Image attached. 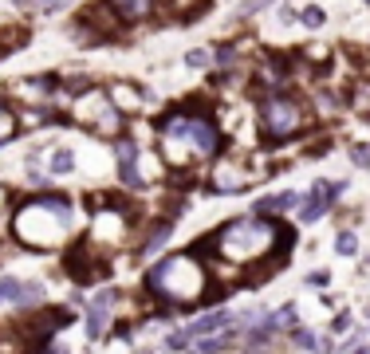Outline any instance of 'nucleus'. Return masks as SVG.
Returning <instances> with one entry per match:
<instances>
[{"mask_svg":"<svg viewBox=\"0 0 370 354\" xmlns=\"http://www.w3.org/2000/svg\"><path fill=\"white\" fill-rule=\"evenodd\" d=\"M236 319L229 315V311H213V315H205V319H197V323H189V339H197V335H213V330H229Z\"/></svg>","mask_w":370,"mask_h":354,"instance_id":"13","label":"nucleus"},{"mask_svg":"<svg viewBox=\"0 0 370 354\" xmlns=\"http://www.w3.org/2000/svg\"><path fill=\"white\" fill-rule=\"evenodd\" d=\"M268 4H272V0H240V8H236V12H240V16H256V12H264Z\"/></svg>","mask_w":370,"mask_h":354,"instance_id":"26","label":"nucleus"},{"mask_svg":"<svg viewBox=\"0 0 370 354\" xmlns=\"http://www.w3.org/2000/svg\"><path fill=\"white\" fill-rule=\"evenodd\" d=\"M158 0H111V8L118 12V20H146L154 12Z\"/></svg>","mask_w":370,"mask_h":354,"instance_id":"14","label":"nucleus"},{"mask_svg":"<svg viewBox=\"0 0 370 354\" xmlns=\"http://www.w3.org/2000/svg\"><path fill=\"white\" fill-rule=\"evenodd\" d=\"M351 158H355L358 166H370V150L367 146H355V150H351Z\"/></svg>","mask_w":370,"mask_h":354,"instance_id":"30","label":"nucleus"},{"mask_svg":"<svg viewBox=\"0 0 370 354\" xmlns=\"http://www.w3.org/2000/svg\"><path fill=\"white\" fill-rule=\"evenodd\" d=\"M48 123H55V114L44 110V107H36V110H28L24 114V126H48Z\"/></svg>","mask_w":370,"mask_h":354,"instance_id":"22","label":"nucleus"},{"mask_svg":"<svg viewBox=\"0 0 370 354\" xmlns=\"http://www.w3.org/2000/svg\"><path fill=\"white\" fill-rule=\"evenodd\" d=\"M75 123L87 126V130H95L99 138H118L123 134V110L111 103V95L107 91H79V103H75Z\"/></svg>","mask_w":370,"mask_h":354,"instance_id":"5","label":"nucleus"},{"mask_svg":"<svg viewBox=\"0 0 370 354\" xmlns=\"http://www.w3.org/2000/svg\"><path fill=\"white\" fill-rule=\"evenodd\" d=\"M39 295H44V287H39V283H20V292H16V303L28 307V303H36Z\"/></svg>","mask_w":370,"mask_h":354,"instance_id":"20","label":"nucleus"},{"mask_svg":"<svg viewBox=\"0 0 370 354\" xmlns=\"http://www.w3.org/2000/svg\"><path fill=\"white\" fill-rule=\"evenodd\" d=\"M12 229L16 240H24L28 248H60L71 232V205H67V197L39 193L16 213Z\"/></svg>","mask_w":370,"mask_h":354,"instance_id":"4","label":"nucleus"},{"mask_svg":"<svg viewBox=\"0 0 370 354\" xmlns=\"http://www.w3.org/2000/svg\"><path fill=\"white\" fill-rule=\"evenodd\" d=\"M114 299H118L114 292H99V295H95L91 315H87V335H91V339H99L103 330H107V319H111V311H114Z\"/></svg>","mask_w":370,"mask_h":354,"instance_id":"9","label":"nucleus"},{"mask_svg":"<svg viewBox=\"0 0 370 354\" xmlns=\"http://www.w3.org/2000/svg\"><path fill=\"white\" fill-rule=\"evenodd\" d=\"M16 126H20V123H16V114H12L8 107H0V146H4V142L16 134Z\"/></svg>","mask_w":370,"mask_h":354,"instance_id":"18","label":"nucleus"},{"mask_svg":"<svg viewBox=\"0 0 370 354\" xmlns=\"http://www.w3.org/2000/svg\"><path fill=\"white\" fill-rule=\"evenodd\" d=\"M185 63H189V67H205V63H209V51H189V55H185Z\"/></svg>","mask_w":370,"mask_h":354,"instance_id":"29","label":"nucleus"},{"mask_svg":"<svg viewBox=\"0 0 370 354\" xmlns=\"http://www.w3.org/2000/svg\"><path fill=\"white\" fill-rule=\"evenodd\" d=\"M48 166H51V173H67L75 166V158H71V150H55L48 158Z\"/></svg>","mask_w":370,"mask_h":354,"instance_id":"19","label":"nucleus"},{"mask_svg":"<svg viewBox=\"0 0 370 354\" xmlns=\"http://www.w3.org/2000/svg\"><path fill=\"white\" fill-rule=\"evenodd\" d=\"M146 287L150 295H158L170 307H197L209 292V276L193 252H177V256H166L161 264H154V272L146 276Z\"/></svg>","mask_w":370,"mask_h":354,"instance_id":"3","label":"nucleus"},{"mask_svg":"<svg viewBox=\"0 0 370 354\" xmlns=\"http://www.w3.org/2000/svg\"><path fill=\"white\" fill-rule=\"evenodd\" d=\"M67 323H71V311H44V315H36L32 323H28V335L48 339V335H55V330L67 327Z\"/></svg>","mask_w":370,"mask_h":354,"instance_id":"12","label":"nucleus"},{"mask_svg":"<svg viewBox=\"0 0 370 354\" xmlns=\"http://www.w3.org/2000/svg\"><path fill=\"white\" fill-rule=\"evenodd\" d=\"M335 252H339V256H355V252H358L355 232H339V240H335Z\"/></svg>","mask_w":370,"mask_h":354,"instance_id":"21","label":"nucleus"},{"mask_svg":"<svg viewBox=\"0 0 370 354\" xmlns=\"http://www.w3.org/2000/svg\"><path fill=\"white\" fill-rule=\"evenodd\" d=\"M161 134V158L170 161L173 170H185L201 158H213L217 146H221V134L209 118L201 114H189V110H177V114H166L158 126Z\"/></svg>","mask_w":370,"mask_h":354,"instance_id":"1","label":"nucleus"},{"mask_svg":"<svg viewBox=\"0 0 370 354\" xmlns=\"http://www.w3.org/2000/svg\"><path fill=\"white\" fill-rule=\"evenodd\" d=\"M48 91H51V79H28V87H24V95H32V98L48 95Z\"/></svg>","mask_w":370,"mask_h":354,"instance_id":"27","label":"nucleus"},{"mask_svg":"<svg viewBox=\"0 0 370 354\" xmlns=\"http://www.w3.org/2000/svg\"><path fill=\"white\" fill-rule=\"evenodd\" d=\"M252 182H256V173H252L248 158H236V154L217 158V166H213V173H209V185L217 193H240V189H248Z\"/></svg>","mask_w":370,"mask_h":354,"instance_id":"7","label":"nucleus"},{"mask_svg":"<svg viewBox=\"0 0 370 354\" xmlns=\"http://www.w3.org/2000/svg\"><path fill=\"white\" fill-rule=\"evenodd\" d=\"M16 4H20V8H28V0H16Z\"/></svg>","mask_w":370,"mask_h":354,"instance_id":"33","label":"nucleus"},{"mask_svg":"<svg viewBox=\"0 0 370 354\" xmlns=\"http://www.w3.org/2000/svg\"><path fill=\"white\" fill-rule=\"evenodd\" d=\"M296 201H299L296 193H272V197H264V201L256 205V213L260 217H280V213H288Z\"/></svg>","mask_w":370,"mask_h":354,"instance_id":"15","label":"nucleus"},{"mask_svg":"<svg viewBox=\"0 0 370 354\" xmlns=\"http://www.w3.org/2000/svg\"><path fill=\"white\" fill-rule=\"evenodd\" d=\"M0 205H4V189H0Z\"/></svg>","mask_w":370,"mask_h":354,"instance_id":"34","label":"nucleus"},{"mask_svg":"<svg viewBox=\"0 0 370 354\" xmlns=\"http://www.w3.org/2000/svg\"><path fill=\"white\" fill-rule=\"evenodd\" d=\"M166 236H170V220H161V224H154V232H150V240H146V248H142V252H158L161 245H166Z\"/></svg>","mask_w":370,"mask_h":354,"instance_id":"17","label":"nucleus"},{"mask_svg":"<svg viewBox=\"0 0 370 354\" xmlns=\"http://www.w3.org/2000/svg\"><path fill=\"white\" fill-rule=\"evenodd\" d=\"M107 95H111V103L123 110V114H138V110H142V103H146V95H142L134 83H114Z\"/></svg>","mask_w":370,"mask_h":354,"instance_id":"11","label":"nucleus"},{"mask_svg":"<svg viewBox=\"0 0 370 354\" xmlns=\"http://www.w3.org/2000/svg\"><path fill=\"white\" fill-rule=\"evenodd\" d=\"M63 4H71V0H39V12H55Z\"/></svg>","mask_w":370,"mask_h":354,"instance_id":"31","label":"nucleus"},{"mask_svg":"<svg viewBox=\"0 0 370 354\" xmlns=\"http://www.w3.org/2000/svg\"><path fill=\"white\" fill-rule=\"evenodd\" d=\"M224 346H229V335H217V330H213V339H201L197 342V351H224Z\"/></svg>","mask_w":370,"mask_h":354,"instance_id":"24","label":"nucleus"},{"mask_svg":"<svg viewBox=\"0 0 370 354\" xmlns=\"http://www.w3.org/2000/svg\"><path fill=\"white\" fill-rule=\"evenodd\" d=\"M280 240H292V232L272 224L268 217H240V220H229L217 236H213V248L217 256L229 260V264H260L264 256L276 252Z\"/></svg>","mask_w":370,"mask_h":354,"instance_id":"2","label":"nucleus"},{"mask_svg":"<svg viewBox=\"0 0 370 354\" xmlns=\"http://www.w3.org/2000/svg\"><path fill=\"white\" fill-rule=\"evenodd\" d=\"M260 87H268V91H276V87H284V63L280 60H268L264 67H260Z\"/></svg>","mask_w":370,"mask_h":354,"instance_id":"16","label":"nucleus"},{"mask_svg":"<svg viewBox=\"0 0 370 354\" xmlns=\"http://www.w3.org/2000/svg\"><path fill=\"white\" fill-rule=\"evenodd\" d=\"M323 20H327V16H323V8H315V4H311V8H303V12H299V24H308V28H319Z\"/></svg>","mask_w":370,"mask_h":354,"instance_id":"25","label":"nucleus"},{"mask_svg":"<svg viewBox=\"0 0 370 354\" xmlns=\"http://www.w3.org/2000/svg\"><path fill=\"white\" fill-rule=\"evenodd\" d=\"M292 335H296V346L299 351H319V339H315V335H311V330H292Z\"/></svg>","mask_w":370,"mask_h":354,"instance_id":"23","label":"nucleus"},{"mask_svg":"<svg viewBox=\"0 0 370 354\" xmlns=\"http://www.w3.org/2000/svg\"><path fill=\"white\" fill-rule=\"evenodd\" d=\"M303 123H308L303 107H299L296 98H288V95H272L268 103L260 107V130H264V138H268V142L296 138L299 130H303Z\"/></svg>","mask_w":370,"mask_h":354,"instance_id":"6","label":"nucleus"},{"mask_svg":"<svg viewBox=\"0 0 370 354\" xmlns=\"http://www.w3.org/2000/svg\"><path fill=\"white\" fill-rule=\"evenodd\" d=\"M233 60H236L233 48H221V51H217V63H221V67H224V63H233Z\"/></svg>","mask_w":370,"mask_h":354,"instance_id":"32","label":"nucleus"},{"mask_svg":"<svg viewBox=\"0 0 370 354\" xmlns=\"http://www.w3.org/2000/svg\"><path fill=\"white\" fill-rule=\"evenodd\" d=\"M16 292H20L16 280H0V303H4V299H16Z\"/></svg>","mask_w":370,"mask_h":354,"instance_id":"28","label":"nucleus"},{"mask_svg":"<svg viewBox=\"0 0 370 354\" xmlns=\"http://www.w3.org/2000/svg\"><path fill=\"white\" fill-rule=\"evenodd\" d=\"M138 161H142V154H138L134 142H118V173H123V185H130V189H138L146 182L142 170H138Z\"/></svg>","mask_w":370,"mask_h":354,"instance_id":"10","label":"nucleus"},{"mask_svg":"<svg viewBox=\"0 0 370 354\" xmlns=\"http://www.w3.org/2000/svg\"><path fill=\"white\" fill-rule=\"evenodd\" d=\"M335 197H339V185H331V182H315L311 185V193L303 197V209H299V217L308 220H319L323 213H327V209L335 205Z\"/></svg>","mask_w":370,"mask_h":354,"instance_id":"8","label":"nucleus"}]
</instances>
